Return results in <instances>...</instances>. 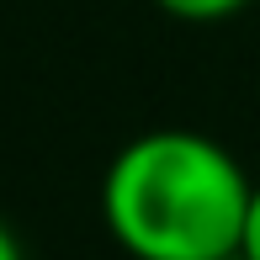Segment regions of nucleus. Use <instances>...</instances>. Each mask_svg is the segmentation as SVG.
Wrapping results in <instances>:
<instances>
[{
  "instance_id": "f257e3e1",
  "label": "nucleus",
  "mask_w": 260,
  "mask_h": 260,
  "mask_svg": "<svg viewBox=\"0 0 260 260\" xmlns=\"http://www.w3.org/2000/svg\"><path fill=\"white\" fill-rule=\"evenodd\" d=\"M255 181L197 127L127 138L101 175V223L127 260H234Z\"/></svg>"
},
{
  "instance_id": "f03ea898",
  "label": "nucleus",
  "mask_w": 260,
  "mask_h": 260,
  "mask_svg": "<svg viewBox=\"0 0 260 260\" xmlns=\"http://www.w3.org/2000/svg\"><path fill=\"white\" fill-rule=\"evenodd\" d=\"M154 6L165 16H175V21H229V16H239L250 0H154Z\"/></svg>"
},
{
  "instance_id": "7ed1b4c3",
  "label": "nucleus",
  "mask_w": 260,
  "mask_h": 260,
  "mask_svg": "<svg viewBox=\"0 0 260 260\" xmlns=\"http://www.w3.org/2000/svg\"><path fill=\"white\" fill-rule=\"evenodd\" d=\"M239 260H260V181L250 191V212H244V234H239Z\"/></svg>"
},
{
  "instance_id": "20e7f679",
  "label": "nucleus",
  "mask_w": 260,
  "mask_h": 260,
  "mask_svg": "<svg viewBox=\"0 0 260 260\" xmlns=\"http://www.w3.org/2000/svg\"><path fill=\"white\" fill-rule=\"evenodd\" d=\"M0 260H27V250H21V239L11 234L6 218H0Z\"/></svg>"
},
{
  "instance_id": "39448f33",
  "label": "nucleus",
  "mask_w": 260,
  "mask_h": 260,
  "mask_svg": "<svg viewBox=\"0 0 260 260\" xmlns=\"http://www.w3.org/2000/svg\"><path fill=\"white\" fill-rule=\"evenodd\" d=\"M234 260H239V255H234Z\"/></svg>"
}]
</instances>
